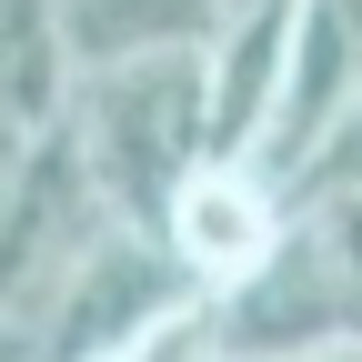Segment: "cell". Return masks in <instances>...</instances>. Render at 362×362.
<instances>
[{"mask_svg": "<svg viewBox=\"0 0 362 362\" xmlns=\"http://www.w3.org/2000/svg\"><path fill=\"white\" fill-rule=\"evenodd\" d=\"M61 121H71L90 181H101V202L131 221V232H161L171 192L211 161V71H202V51L81 71Z\"/></svg>", "mask_w": 362, "mask_h": 362, "instance_id": "6da1fadb", "label": "cell"}, {"mask_svg": "<svg viewBox=\"0 0 362 362\" xmlns=\"http://www.w3.org/2000/svg\"><path fill=\"white\" fill-rule=\"evenodd\" d=\"M181 302H202V282L171 262V242L111 221L81 252V272L51 292V312L30 322V362H131Z\"/></svg>", "mask_w": 362, "mask_h": 362, "instance_id": "7a4b0ae2", "label": "cell"}, {"mask_svg": "<svg viewBox=\"0 0 362 362\" xmlns=\"http://www.w3.org/2000/svg\"><path fill=\"white\" fill-rule=\"evenodd\" d=\"M111 221L121 211L101 202V181H90L71 121L40 131V141H21L11 192H0V312H11V322H40L51 292L81 272V252L101 242Z\"/></svg>", "mask_w": 362, "mask_h": 362, "instance_id": "3957f363", "label": "cell"}, {"mask_svg": "<svg viewBox=\"0 0 362 362\" xmlns=\"http://www.w3.org/2000/svg\"><path fill=\"white\" fill-rule=\"evenodd\" d=\"M282 232H292V202L272 192L252 161H202L171 192V211H161V242H171V262L192 272L202 292L252 282V272L282 252Z\"/></svg>", "mask_w": 362, "mask_h": 362, "instance_id": "277c9868", "label": "cell"}, {"mask_svg": "<svg viewBox=\"0 0 362 362\" xmlns=\"http://www.w3.org/2000/svg\"><path fill=\"white\" fill-rule=\"evenodd\" d=\"M202 71H211V161H252L292 71V0H232Z\"/></svg>", "mask_w": 362, "mask_h": 362, "instance_id": "5b68a950", "label": "cell"}, {"mask_svg": "<svg viewBox=\"0 0 362 362\" xmlns=\"http://www.w3.org/2000/svg\"><path fill=\"white\" fill-rule=\"evenodd\" d=\"M232 0H61V40L81 71L161 61V51H211Z\"/></svg>", "mask_w": 362, "mask_h": 362, "instance_id": "8992f818", "label": "cell"}, {"mask_svg": "<svg viewBox=\"0 0 362 362\" xmlns=\"http://www.w3.org/2000/svg\"><path fill=\"white\" fill-rule=\"evenodd\" d=\"M71 90H81V61L61 40V0H0V131L11 141L61 131Z\"/></svg>", "mask_w": 362, "mask_h": 362, "instance_id": "52a82bcc", "label": "cell"}, {"mask_svg": "<svg viewBox=\"0 0 362 362\" xmlns=\"http://www.w3.org/2000/svg\"><path fill=\"white\" fill-rule=\"evenodd\" d=\"M282 202H292V211H312V202H362V101L332 121V141L302 161V181H292Z\"/></svg>", "mask_w": 362, "mask_h": 362, "instance_id": "ba28073f", "label": "cell"}, {"mask_svg": "<svg viewBox=\"0 0 362 362\" xmlns=\"http://www.w3.org/2000/svg\"><path fill=\"white\" fill-rule=\"evenodd\" d=\"M0 362H30V322H11V312H0Z\"/></svg>", "mask_w": 362, "mask_h": 362, "instance_id": "9c48e42d", "label": "cell"}, {"mask_svg": "<svg viewBox=\"0 0 362 362\" xmlns=\"http://www.w3.org/2000/svg\"><path fill=\"white\" fill-rule=\"evenodd\" d=\"M11 161H21V141H11V131H0V192H11Z\"/></svg>", "mask_w": 362, "mask_h": 362, "instance_id": "30bf717a", "label": "cell"}, {"mask_svg": "<svg viewBox=\"0 0 362 362\" xmlns=\"http://www.w3.org/2000/svg\"><path fill=\"white\" fill-rule=\"evenodd\" d=\"M322 362H362V352H322Z\"/></svg>", "mask_w": 362, "mask_h": 362, "instance_id": "8fae6325", "label": "cell"}]
</instances>
